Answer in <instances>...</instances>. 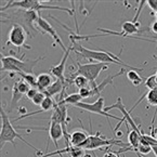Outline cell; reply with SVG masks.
I'll return each mask as SVG.
<instances>
[{"label":"cell","instance_id":"83f0119b","mask_svg":"<svg viewBox=\"0 0 157 157\" xmlns=\"http://www.w3.org/2000/svg\"><path fill=\"white\" fill-rule=\"evenodd\" d=\"M38 92H39V90H38L37 88H30L29 91L27 92V94H26V98H27L28 100H30V101H32V100L35 98V95L37 94Z\"/></svg>","mask_w":157,"mask_h":157},{"label":"cell","instance_id":"4316f807","mask_svg":"<svg viewBox=\"0 0 157 157\" xmlns=\"http://www.w3.org/2000/svg\"><path fill=\"white\" fill-rule=\"evenodd\" d=\"M79 94L82 97V99H87V98H90V93H91V88L88 87V88H83L79 90Z\"/></svg>","mask_w":157,"mask_h":157},{"label":"cell","instance_id":"f1b7e54d","mask_svg":"<svg viewBox=\"0 0 157 157\" xmlns=\"http://www.w3.org/2000/svg\"><path fill=\"white\" fill-rule=\"evenodd\" d=\"M146 3H147V6L151 8V10L156 13L157 12V0H147Z\"/></svg>","mask_w":157,"mask_h":157},{"label":"cell","instance_id":"f546056e","mask_svg":"<svg viewBox=\"0 0 157 157\" xmlns=\"http://www.w3.org/2000/svg\"><path fill=\"white\" fill-rule=\"evenodd\" d=\"M152 32L155 33V34H157V21L152 24Z\"/></svg>","mask_w":157,"mask_h":157},{"label":"cell","instance_id":"d590c367","mask_svg":"<svg viewBox=\"0 0 157 157\" xmlns=\"http://www.w3.org/2000/svg\"><path fill=\"white\" fill-rule=\"evenodd\" d=\"M156 42H157V41H156Z\"/></svg>","mask_w":157,"mask_h":157},{"label":"cell","instance_id":"3957f363","mask_svg":"<svg viewBox=\"0 0 157 157\" xmlns=\"http://www.w3.org/2000/svg\"><path fill=\"white\" fill-rule=\"evenodd\" d=\"M0 114H1V124H2L1 132H0V147L2 148V146L5 145L7 142H10V143L13 144V146H16L14 140H15V139H20L23 143H25L26 145H28L29 147H32L33 150H35L37 152V148L35 147V146H33L30 143H28L25 139L22 136V134L19 133V132L14 129L11 120H10V118H9V115H8V113L6 112V109H3L2 106H1Z\"/></svg>","mask_w":157,"mask_h":157},{"label":"cell","instance_id":"5b68a950","mask_svg":"<svg viewBox=\"0 0 157 157\" xmlns=\"http://www.w3.org/2000/svg\"><path fill=\"white\" fill-rule=\"evenodd\" d=\"M76 64H77V69H76V72L72 75V78H74V77H76V76H83L87 79H89L91 85H94L95 79L99 77L100 73H101L103 69L109 67V64L100 63V62L87 63V64L76 63Z\"/></svg>","mask_w":157,"mask_h":157},{"label":"cell","instance_id":"ac0fdd59","mask_svg":"<svg viewBox=\"0 0 157 157\" xmlns=\"http://www.w3.org/2000/svg\"><path fill=\"white\" fill-rule=\"evenodd\" d=\"M82 97H81L79 93H72V94H68L66 97H64V99L61 100L60 102H56L60 105H76V104L80 103Z\"/></svg>","mask_w":157,"mask_h":157},{"label":"cell","instance_id":"836d02e7","mask_svg":"<svg viewBox=\"0 0 157 157\" xmlns=\"http://www.w3.org/2000/svg\"><path fill=\"white\" fill-rule=\"evenodd\" d=\"M154 15H155V17H156V20H157V12H156V13H154Z\"/></svg>","mask_w":157,"mask_h":157},{"label":"cell","instance_id":"d4e9b609","mask_svg":"<svg viewBox=\"0 0 157 157\" xmlns=\"http://www.w3.org/2000/svg\"><path fill=\"white\" fill-rule=\"evenodd\" d=\"M47 98V94L44 92H41V91H39V92L37 93V94L35 95V98L32 100L33 104H35V105H37V106H41V104L44 103V101L46 100Z\"/></svg>","mask_w":157,"mask_h":157},{"label":"cell","instance_id":"7402d4cb","mask_svg":"<svg viewBox=\"0 0 157 157\" xmlns=\"http://www.w3.org/2000/svg\"><path fill=\"white\" fill-rule=\"evenodd\" d=\"M145 99L150 106H157V88L146 91Z\"/></svg>","mask_w":157,"mask_h":157},{"label":"cell","instance_id":"9c48e42d","mask_svg":"<svg viewBox=\"0 0 157 157\" xmlns=\"http://www.w3.org/2000/svg\"><path fill=\"white\" fill-rule=\"evenodd\" d=\"M38 130H47V131H48L49 140H51V141L53 142L56 150H60L58 145V141L63 138L65 139L66 146H69V143H68L69 134L64 131V128H63V126L61 125V124L56 123V121H50L49 127L47 128V129L46 128H38Z\"/></svg>","mask_w":157,"mask_h":157},{"label":"cell","instance_id":"2e32d148","mask_svg":"<svg viewBox=\"0 0 157 157\" xmlns=\"http://www.w3.org/2000/svg\"><path fill=\"white\" fill-rule=\"evenodd\" d=\"M124 124L126 125L128 130V142H129V146L132 148L133 152H136L138 150L139 145H140V136H141V134L139 133V132L134 131V130H130L129 124L127 121H125Z\"/></svg>","mask_w":157,"mask_h":157},{"label":"cell","instance_id":"4fadbf2b","mask_svg":"<svg viewBox=\"0 0 157 157\" xmlns=\"http://www.w3.org/2000/svg\"><path fill=\"white\" fill-rule=\"evenodd\" d=\"M50 121H56V123L61 124L64 128V131H66V126L67 123L71 121V118L67 115V105H60L56 103V107L53 109V113L51 114Z\"/></svg>","mask_w":157,"mask_h":157},{"label":"cell","instance_id":"ffe728a7","mask_svg":"<svg viewBox=\"0 0 157 157\" xmlns=\"http://www.w3.org/2000/svg\"><path fill=\"white\" fill-rule=\"evenodd\" d=\"M73 83L76 86L79 90H80V89H83V88H88V87H90V85H91L89 79H87L83 76L74 77V78H73Z\"/></svg>","mask_w":157,"mask_h":157},{"label":"cell","instance_id":"277c9868","mask_svg":"<svg viewBox=\"0 0 157 157\" xmlns=\"http://www.w3.org/2000/svg\"><path fill=\"white\" fill-rule=\"evenodd\" d=\"M44 1L41 0H13V1H8V3L3 8H1V12L6 11L10 8H20L23 10H33L39 13L41 10H60L68 13L69 15H73L72 10L67 9V8L59 7V6H49L42 3Z\"/></svg>","mask_w":157,"mask_h":157},{"label":"cell","instance_id":"d6a6232c","mask_svg":"<svg viewBox=\"0 0 157 157\" xmlns=\"http://www.w3.org/2000/svg\"><path fill=\"white\" fill-rule=\"evenodd\" d=\"M136 156H138V157H144L143 155L140 154V153H139V152H136Z\"/></svg>","mask_w":157,"mask_h":157},{"label":"cell","instance_id":"6da1fadb","mask_svg":"<svg viewBox=\"0 0 157 157\" xmlns=\"http://www.w3.org/2000/svg\"><path fill=\"white\" fill-rule=\"evenodd\" d=\"M71 42H73V51L75 53L80 56L81 58L88 59L91 61H97L100 63H105V64H116V65H121L124 67H128L130 69H136L138 72H142L143 69L138 68V67H133L129 64H126L124 61L120 60L119 54L118 56H114L111 52L107 51H102V50H91V49H87L86 47L81 46L79 42H77L75 39L69 37Z\"/></svg>","mask_w":157,"mask_h":157},{"label":"cell","instance_id":"9a60e30c","mask_svg":"<svg viewBox=\"0 0 157 157\" xmlns=\"http://www.w3.org/2000/svg\"><path fill=\"white\" fill-rule=\"evenodd\" d=\"M56 78L49 73H41L37 76V89L41 92H44L56 81Z\"/></svg>","mask_w":157,"mask_h":157},{"label":"cell","instance_id":"8fae6325","mask_svg":"<svg viewBox=\"0 0 157 157\" xmlns=\"http://www.w3.org/2000/svg\"><path fill=\"white\" fill-rule=\"evenodd\" d=\"M73 42H71V44H69L68 49H67V51L65 52L64 54H63V58L62 60H61V62L59 63L58 65H56V66H52L50 68V74L52 75V76L54 77V78L56 79H60L61 81H63L64 83H66V78H65L64 74H65V65H66V62H67V59H68L69 56V53L73 51ZM67 85V83H66Z\"/></svg>","mask_w":157,"mask_h":157},{"label":"cell","instance_id":"7c38bea8","mask_svg":"<svg viewBox=\"0 0 157 157\" xmlns=\"http://www.w3.org/2000/svg\"><path fill=\"white\" fill-rule=\"evenodd\" d=\"M125 72H127L125 68H121L119 71V73H117V74L115 75H109V76H107L106 78L104 79V80H102V82H100L99 85H97V83H94V85H91L90 88H91V93H90V98H95L98 97V99L100 97V93L102 92V91L104 90V89L106 88L109 85H112L114 86V79L116 78V77H119L121 76V75L125 74Z\"/></svg>","mask_w":157,"mask_h":157},{"label":"cell","instance_id":"7a4b0ae2","mask_svg":"<svg viewBox=\"0 0 157 157\" xmlns=\"http://www.w3.org/2000/svg\"><path fill=\"white\" fill-rule=\"evenodd\" d=\"M24 54L22 56L21 59L15 58L14 56H2L1 54V63H2V66H1V72H11L13 74H34L33 71H34V67L40 62V61L44 60V56H40L38 59H35V60H28L23 61Z\"/></svg>","mask_w":157,"mask_h":157},{"label":"cell","instance_id":"ba28073f","mask_svg":"<svg viewBox=\"0 0 157 157\" xmlns=\"http://www.w3.org/2000/svg\"><path fill=\"white\" fill-rule=\"evenodd\" d=\"M74 107H78V109H81L83 111H88L90 113L93 114H98V115L104 116L106 118H113V119H116L118 121H120L121 118H118L117 116H114L109 114L107 112H105V105H104V98H99L95 102L93 103H86V102H80V103L76 104Z\"/></svg>","mask_w":157,"mask_h":157},{"label":"cell","instance_id":"8992f818","mask_svg":"<svg viewBox=\"0 0 157 157\" xmlns=\"http://www.w3.org/2000/svg\"><path fill=\"white\" fill-rule=\"evenodd\" d=\"M111 145H124L126 146V144L124 143V141L121 140H116V139H106L105 136H103L101 134V132L98 131L94 134H90L89 138L87 139V141L80 146L83 150L88 151H94L97 148H102V147H109Z\"/></svg>","mask_w":157,"mask_h":157},{"label":"cell","instance_id":"484cf974","mask_svg":"<svg viewBox=\"0 0 157 157\" xmlns=\"http://www.w3.org/2000/svg\"><path fill=\"white\" fill-rule=\"evenodd\" d=\"M136 152H139L140 154H142V155H146V154H150L151 152H153V150H152V146H151V145L140 143V145H139L138 150H136Z\"/></svg>","mask_w":157,"mask_h":157},{"label":"cell","instance_id":"5bb4252c","mask_svg":"<svg viewBox=\"0 0 157 157\" xmlns=\"http://www.w3.org/2000/svg\"><path fill=\"white\" fill-rule=\"evenodd\" d=\"M90 134L86 131L83 128H78L72 131V133H69L68 143L69 146H75V147H80L89 138Z\"/></svg>","mask_w":157,"mask_h":157},{"label":"cell","instance_id":"d6986e66","mask_svg":"<svg viewBox=\"0 0 157 157\" xmlns=\"http://www.w3.org/2000/svg\"><path fill=\"white\" fill-rule=\"evenodd\" d=\"M126 75H127L128 80L131 81L132 85L136 86V87H138V86L141 85L142 81L145 79V78H143V77L140 76L139 73H138V71H136V69H129V71H127Z\"/></svg>","mask_w":157,"mask_h":157},{"label":"cell","instance_id":"cb8c5ba5","mask_svg":"<svg viewBox=\"0 0 157 157\" xmlns=\"http://www.w3.org/2000/svg\"><path fill=\"white\" fill-rule=\"evenodd\" d=\"M145 87L147 90H152V89L157 88V82H156V74L152 75V76L145 78Z\"/></svg>","mask_w":157,"mask_h":157},{"label":"cell","instance_id":"4dcf8cb0","mask_svg":"<svg viewBox=\"0 0 157 157\" xmlns=\"http://www.w3.org/2000/svg\"><path fill=\"white\" fill-rule=\"evenodd\" d=\"M151 136H154V138L157 140V129H155V128H152V134H151Z\"/></svg>","mask_w":157,"mask_h":157},{"label":"cell","instance_id":"e0dca14e","mask_svg":"<svg viewBox=\"0 0 157 157\" xmlns=\"http://www.w3.org/2000/svg\"><path fill=\"white\" fill-rule=\"evenodd\" d=\"M141 32L142 30L139 28V24H136V23H133V22L127 21L121 24V33L124 34V37L136 35Z\"/></svg>","mask_w":157,"mask_h":157},{"label":"cell","instance_id":"603a6c76","mask_svg":"<svg viewBox=\"0 0 157 157\" xmlns=\"http://www.w3.org/2000/svg\"><path fill=\"white\" fill-rule=\"evenodd\" d=\"M19 75L21 77V79L26 81L32 88H37V77L35 76L34 74H24V73H21Z\"/></svg>","mask_w":157,"mask_h":157},{"label":"cell","instance_id":"1f68e13d","mask_svg":"<svg viewBox=\"0 0 157 157\" xmlns=\"http://www.w3.org/2000/svg\"><path fill=\"white\" fill-rule=\"evenodd\" d=\"M152 150H153V153L155 154V156L157 157V144H156V145H153L152 146Z\"/></svg>","mask_w":157,"mask_h":157},{"label":"cell","instance_id":"44dd1931","mask_svg":"<svg viewBox=\"0 0 157 157\" xmlns=\"http://www.w3.org/2000/svg\"><path fill=\"white\" fill-rule=\"evenodd\" d=\"M24 95L17 90L16 88V86L13 85V88H12V97H11V104H10V106H11V111L14 109V107L17 105V103L20 102V100L23 98Z\"/></svg>","mask_w":157,"mask_h":157},{"label":"cell","instance_id":"52a82bcc","mask_svg":"<svg viewBox=\"0 0 157 157\" xmlns=\"http://www.w3.org/2000/svg\"><path fill=\"white\" fill-rule=\"evenodd\" d=\"M28 36H30L29 32H27L24 26L20 25V24H13L11 26L9 35H8V40L6 42V44L7 46L11 44V46H14L20 49H30V47L26 44V40H27ZM30 38H32V36H30Z\"/></svg>","mask_w":157,"mask_h":157},{"label":"cell","instance_id":"e575fe53","mask_svg":"<svg viewBox=\"0 0 157 157\" xmlns=\"http://www.w3.org/2000/svg\"><path fill=\"white\" fill-rule=\"evenodd\" d=\"M93 157H98V156H97V155H95V154H93Z\"/></svg>","mask_w":157,"mask_h":157},{"label":"cell","instance_id":"30bf717a","mask_svg":"<svg viewBox=\"0 0 157 157\" xmlns=\"http://www.w3.org/2000/svg\"><path fill=\"white\" fill-rule=\"evenodd\" d=\"M37 26H38V29H39V32L41 33V34H48V35H50L51 37L53 38V40H54L53 46L54 47H56V44H58L59 46L61 47V49L63 50V52H64V53L66 52L67 49L65 48L64 44H63L62 39H61V37L59 36V34L56 33V28L51 25L47 20H44L40 13H39V17H38Z\"/></svg>","mask_w":157,"mask_h":157}]
</instances>
